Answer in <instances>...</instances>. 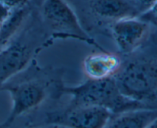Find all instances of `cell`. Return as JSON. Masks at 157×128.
<instances>
[{
  "mask_svg": "<svg viewBox=\"0 0 157 128\" xmlns=\"http://www.w3.org/2000/svg\"><path fill=\"white\" fill-rule=\"evenodd\" d=\"M112 116L107 109L98 106H70L45 114L44 124L73 128L106 127Z\"/></svg>",
  "mask_w": 157,
  "mask_h": 128,
  "instance_id": "8992f818",
  "label": "cell"
},
{
  "mask_svg": "<svg viewBox=\"0 0 157 128\" xmlns=\"http://www.w3.org/2000/svg\"><path fill=\"white\" fill-rule=\"evenodd\" d=\"M0 3L12 9H17L28 4V0H0Z\"/></svg>",
  "mask_w": 157,
  "mask_h": 128,
  "instance_id": "7c38bea8",
  "label": "cell"
},
{
  "mask_svg": "<svg viewBox=\"0 0 157 128\" xmlns=\"http://www.w3.org/2000/svg\"><path fill=\"white\" fill-rule=\"evenodd\" d=\"M62 76L61 69L40 67L34 58L0 88L9 92L12 103L10 113L0 127H10L18 118L38 108L48 98L59 99L64 85Z\"/></svg>",
  "mask_w": 157,
  "mask_h": 128,
  "instance_id": "6da1fadb",
  "label": "cell"
},
{
  "mask_svg": "<svg viewBox=\"0 0 157 128\" xmlns=\"http://www.w3.org/2000/svg\"><path fill=\"white\" fill-rule=\"evenodd\" d=\"M0 47V88L3 84L24 70L44 48L53 44L41 18L29 20Z\"/></svg>",
  "mask_w": 157,
  "mask_h": 128,
  "instance_id": "7a4b0ae2",
  "label": "cell"
},
{
  "mask_svg": "<svg viewBox=\"0 0 157 128\" xmlns=\"http://www.w3.org/2000/svg\"><path fill=\"white\" fill-rule=\"evenodd\" d=\"M41 18L52 43L57 39L72 38L104 50L83 28L77 13L65 0H44Z\"/></svg>",
  "mask_w": 157,
  "mask_h": 128,
  "instance_id": "5b68a950",
  "label": "cell"
},
{
  "mask_svg": "<svg viewBox=\"0 0 157 128\" xmlns=\"http://www.w3.org/2000/svg\"><path fill=\"white\" fill-rule=\"evenodd\" d=\"M151 24L139 16L128 17L114 21L109 34L122 56L132 54L147 41L151 33Z\"/></svg>",
  "mask_w": 157,
  "mask_h": 128,
  "instance_id": "52a82bcc",
  "label": "cell"
},
{
  "mask_svg": "<svg viewBox=\"0 0 157 128\" xmlns=\"http://www.w3.org/2000/svg\"><path fill=\"white\" fill-rule=\"evenodd\" d=\"M122 58L121 68L113 77L121 93L143 101L156 91V36L150 35L141 47Z\"/></svg>",
  "mask_w": 157,
  "mask_h": 128,
  "instance_id": "3957f363",
  "label": "cell"
},
{
  "mask_svg": "<svg viewBox=\"0 0 157 128\" xmlns=\"http://www.w3.org/2000/svg\"><path fill=\"white\" fill-rule=\"evenodd\" d=\"M63 95L71 97L70 106H98L107 109L112 114L140 108H150L144 101L130 98L121 92L113 78L88 79L75 87L64 85Z\"/></svg>",
  "mask_w": 157,
  "mask_h": 128,
  "instance_id": "277c9868",
  "label": "cell"
},
{
  "mask_svg": "<svg viewBox=\"0 0 157 128\" xmlns=\"http://www.w3.org/2000/svg\"></svg>",
  "mask_w": 157,
  "mask_h": 128,
  "instance_id": "4fadbf2b",
  "label": "cell"
},
{
  "mask_svg": "<svg viewBox=\"0 0 157 128\" xmlns=\"http://www.w3.org/2000/svg\"><path fill=\"white\" fill-rule=\"evenodd\" d=\"M87 4L94 18L91 32L109 34L110 25L114 21L140 15L133 0H87Z\"/></svg>",
  "mask_w": 157,
  "mask_h": 128,
  "instance_id": "ba28073f",
  "label": "cell"
},
{
  "mask_svg": "<svg viewBox=\"0 0 157 128\" xmlns=\"http://www.w3.org/2000/svg\"><path fill=\"white\" fill-rule=\"evenodd\" d=\"M121 54L105 50L90 54L84 59L82 68L88 79L100 80L113 78L122 64Z\"/></svg>",
  "mask_w": 157,
  "mask_h": 128,
  "instance_id": "9c48e42d",
  "label": "cell"
},
{
  "mask_svg": "<svg viewBox=\"0 0 157 128\" xmlns=\"http://www.w3.org/2000/svg\"><path fill=\"white\" fill-rule=\"evenodd\" d=\"M156 118V109H134L117 114H112L106 127L149 128Z\"/></svg>",
  "mask_w": 157,
  "mask_h": 128,
  "instance_id": "30bf717a",
  "label": "cell"
},
{
  "mask_svg": "<svg viewBox=\"0 0 157 128\" xmlns=\"http://www.w3.org/2000/svg\"><path fill=\"white\" fill-rule=\"evenodd\" d=\"M139 9L140 18L157 26V0H133Z\"/></svg>",
  "mask_w": 157,
  "mask_h": 128,
  "instance_id": "8fae6325",
  "label": "cell"
}]
</instances>
